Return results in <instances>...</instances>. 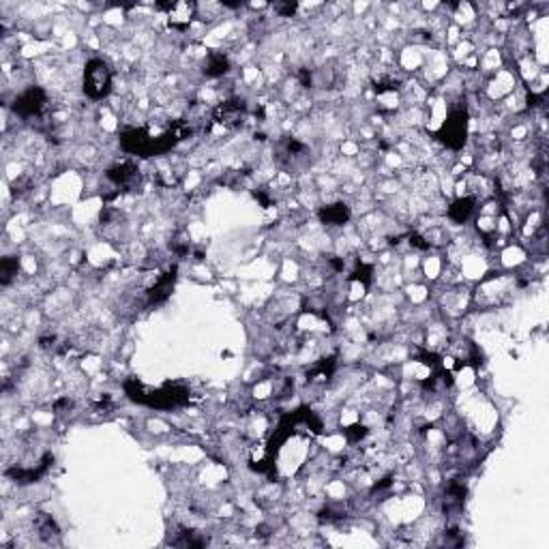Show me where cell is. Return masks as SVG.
<instances>
[{
	"label": "cell",
	"mask_w": 549,
	"mask_h": 549,
	"mask_svg": "<svg viewBox=\"0 0 549 549\" xmlns=\"http://www.w3.org/2000/svg\"><path fill=\"white\" fill-rule=\"evenodd\" d=\"M114 86V71L108 60L103 58H91L84 65L82 74V91L91 101H101L110 97Z\"/></svg>",
	"instance_id": "1"
},
{
	"label": "cell",
	"mask_w": 549,
	"mask_h": 549,
	"mask_svg": "<svg viewBox=\"0 0 549 549\" xmlns=\"http://www.w3.org/2000/svg\"><path fill=\"white\" fill-rule=\"evenodd\" d=\"M350 217V206L344 202L337 204H326L320 208V219L326 225H344Z\"/></svg>",
	"instance_id": "3"
},
{
	"label": "cell",
	"mask_w": 549,
	"mask_h": 549,
	"mask_svg": "<svg viewBox=\"0 0 549 549\" xmlns=\"http://www.w3.org/2000/svg\"><path fill=\"white\" fill-rule=\"evenodd\" d=\"M476 208V198L474 196H462V198H457L449 208H447V215L453 223H464L468 221V217L474 212Z\"/></svg>",
	"instance_id": "2"
},
{
	"label": "cell",
	"mask_w": 549,
	"mask_h": 549,
	"mask_svg": "<svg viewBox=\"0 0 549 549\" xmlns=\"http://www.w3.org/2000/svg\"><path fill=\"white\" fill-rule=\"evenodd\" d=\"M479 219H481L483 223H487V221H489V217H487V215H485V217H479ZM485 232H498V227H495V225H489V227H485Z\"/></svg>",
	"instance_id": "4"
}]
</instances>
